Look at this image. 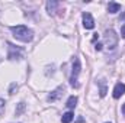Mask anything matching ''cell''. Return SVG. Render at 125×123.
<instances>
[{"label": "cell", "instance_id": "8", "mask_svg": "<svg viewBox=\"0 0 125 123\" xmlns=\"http://www.w3.org/2000/svg\"><path fill=\"white\" fill-rule=\"evenodd\" d=\"M119 10H121V4H119V3L111 1V3L108 4V12H109V13H116V12H119Z\"/></svg>", "mask_w": 125, "mask_h": 123}, {"label": "cell", "instance_id": "1", "mask_svg": "<svg viewBox=\"0 0 125 123\" xmlns=\"http://www.w3.org/2000/svg\"><path fill=\"white\" fill-rule=\"evenodd\" d=\"M10 31L13 33V36L22 42H31L33 39V32L23 25H18V26H10Z\"/></svg>", "mask_w": 125, "mask_h": 123}, {"label": "cell", "instance_id": "13", "mask_svg": "<svg viewBox=\"0 0 125 123\" xmlns=\"http://www.w3.org/2000/svg\"><path fill=\"white\" fill-rule=\"evenodd\" d=\"M23 109H25V103H21V104H19V107H18V110H16V114H21Z\"/></svg>", "mask_w": 125, "mask_h": 123}, {"label": "cell", "instance_id": "10", "mask_svg": "<svg viewBox=\"0 0 125 123\" xmlns=\"http://www.w3.org/2000/svg\"><path fill=\"white\" fill-rule=\"evenodd\" d=\"M73 119H74V113H73V112H67V113L62 114L61 122L62 123H70V122H73Z\"/></svg>", "mask_w": 125, "mask_h": 123}, {"label": "cell", "instance_id": "11", "mask_svg": "<svg viewBox=\"0 0 125 123\" xmlns=\"http://www.w3.org/2000/svg\"><path fill=\"white\" fill-rule=\"evenodd\" d=\"M57 6H58V1H48V3H47V10H48V13H50V15L54 13V10H55Z\"/></svg>", "mask_w": 125, "mask_h": 123}, {"label": "cell", "instance_id": "15", "mask_svg": "<svg viewBox=\"0 0 125 123\" xmlns=\"http://www.w3.org/2000/svg\"><path fill=\"white\" fill-rule=\"evenodd\" d=\"M121 36H122V38H125V25L121 28Z\"/></svg>", "mask_w": 125, "mask_h": 123}, {"label": "cell", "instance_id": "2", "mask_svg": "<svg viewBox=\"0 0 125 123\" xmlns=\"http://www.w3.org/2000/svg\"><path fill=\"white\" fill-rule=\"evenodd\" d=\"M103 42H105V45L109 49H114L118 45V35L112 29H108V31L105 32V35H103Z\"/></svg>", "mask_w": 125, "mask_h": 123}, {"label": "cell", "instance_id": "9", "mask_svg": "<svg viewBox=\"0 0 125 123\" xmlns=\"http://www.w3.org/2000/svg\"><path fill=\"white\" fill-rule=\"evenodd\" d=\"M70 110H73L76 106H77V97L76 96H70L68 97V100H67V104H65Z\"/></svg>", "mask_w": 125, "mask_h": 123}, {"label": "cell", "instance_id": "3", "mask_svg": "<svg viewBox=\"0 0 125 123\" xmlns=\"http://www.w3.org/2000/svg\"><path fill=\"white\" fill-rule=\"evenodd\" d=\"M80 70H82V65H80V60L77 57H74L73 60V71H71V78H70V84L71 87H79V83H77V75L80 74Z\"/></svg>", "mask_w": 125, "mask_h": 123}, {"label": "cell", "instance_id": "17", "mask_svg": "<svg viewBox=\"0 0 125 123\" xmlns=\"http://www.w3.org/2000/svg\"><path fill=\"white\" fill-rule=\"evenodd\" d=\"M76 123H83V119H82V117H79V119H77V122Z\"/></svg>", "mask_w": 125, "mask_h": 123}, {"label": "cell", "instance_id": "14", "mask_svg": "<svg viewBox=\"0 0 125 123\" xmlns=\"http://www.w3.org/2000/svg\"><path fill=\"white\" fill-rule=\"evenodd\" d=\"M3 109H4V100L0 98V113H3Z\"/></svg>", "mask_w": 125, "mask_h": 123}, {"label": "cell", "instance_id": "6", "mask_svg": "<svg viewBox=\"0 0 125 123\" xmlns=\"http://www.w3.org/2000/svg\"><path fill=\"white\" fill-rule=\"evenodd\" d=\"M124 94H125V84L124 83H116L115 87H114V93H112L114 98H119Z\"/></svg>", "mask_w": 125, "mask_h": 123}, {"label": "cell", "instance_id": "4", "mask_svg": "<svg viewBox=\"0 0 125 123\" xmlns=\"http://www.w3.org/2000/svg\"><path fill=\"white\" fill-rule=\"evenodd\" d=\"M7 45H9V54H7V58L9 60L15 61V60H21L23 57V51L21 48H18V46H15L12 44H7Z\"/></svg>", "mask_w": 125, "mask_h": 123}, {"label": "cell", "instance_id": "12", "mask_svg": "<svg viewBox=\"0 0 125 123\" xmlns=\"http://www.w3.org/2000/svg\"><path fill=\"white\" fill-rule=\"evenodd\" d=\"M97 84L100 86V91H99V94H100V97H105V96H106V86H105V83L99 81Z\"/></svg>", "mask_w": 125, "mask_h": 123}, {"label": "cell", "instance_id": "5", "mask_svg": "<svg viewBox=\"0 0 125 123\" xmlns=\"http://www.w3.org/2000/svg\"><path fill=\"white\" fill-rule=\"evenodd\" d=\"M83 26L86 29H93L94 28V19L90 13H83Z\"/></svg>", "mask_w": 125, "mask_h": 123}, {"label": "cell", "instance_id": "18", "mask_svg": "<svg viewBox=\"0 0 125 123\" xmlns=\"http://www.w3.org/2000/svg\"><path fill=\"white\" fill-rule=\"evenodd\" d=\"M122 114L125 116V103H124V106H122Z\"/></svg>", "mask_w": 125, "mask_h": 123}, {"label": "cell", "instance_id": "7", "mask_svg": "<svg viewBox=\"0 0 125 123\" xmlns=\"http://www.w3.org/2000/svg\"><path fill=\"white\" fill-rule=\"evenodd\" d=\"M62 93H64V86H60V87H57L54 91H51V94L48 96V101H55V100H58L60 97L62 96Z\"/></svg>", "mask_w": 125, "mask_h": 123}, {"label": "cell", "instance_id": "19", "mask_svg": "<svg viewBox=\"0 0 125 123\" xmlns=\"http://www.w3.org/2000/svg\"><path fill=\"white\" fill-rule=\"evenodd\" d=\"M0 61H1V58H0Z\"/></svg>", "mask_w": 125, "mask_h": 123}, {"label": "cell", "instance_id": "16", "mask_svg": "<svg viewBox=\"0 0 125 123\" xmlns=\"http://www.w3.org/2000/svg\"><path fill=\"white\" fill-rule=\"evenodd\" d=\"M96 51H102V44H96Z\"/></svg>", "mask_w": 125, "mask_h": 123}]
</instances>
